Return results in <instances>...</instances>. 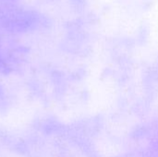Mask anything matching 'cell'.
I'll return each mask as SVG.
<instances>
[]
</instances>
